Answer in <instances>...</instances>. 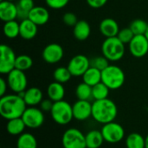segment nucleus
Returning <instances> with one entry per match:
<instances>
[{
	"label": "nucleus",
	"mask_w": 148,
	"mask_h": 148,
	"mask_svg": "<svg viewBox=\"0 0 148 148\" xmlns=\"http://www.w3.org/2000/svg\"><path fill=\"white\" fill-rule=\"evenodd\" d=\"M82 81L93 87L101 82V71L95 67L90 66L82 75Z\"/></svg>",
	"instance_id": "b1692460"
},
{
	"label": "nucleus",
	"mask_w": 148,
	"mask_h": 148,
	"mask_svg": "<svg viewBox=\"0 0 148 148\" xmlns=\"http://www.w3.org/2000/svg\"><path fill=\"white\" fill-rule=\"evenodd\" d=\"M32 65H33V59L30 56L25 54L16 56L15 68L25 72L30 69Z\"/></svg>",
	"instance_id": "2f4dec72"
},
{
	"label": "nucleus",
	"mask_w": 148,
	"mask_h": 148,
	"mask_svg": "<svg viewBox=\"0 0 148 148\" xmlns=\"http://www.w3.org/2000/svg\"><path fill=\"white\" fill-rule=\"evenodd\" d=\"M26 125L23 122L22 117L16 118L12 120H9L6 125V130L7 132L13 136H19L22 133H23Z\"/></svg>",
	"instance_id": "5701e85b"
},
{
	"label": "nucleus",
	"mask_w": 148,
	"mask_h": 148,
	"mask_svg": "<svg viewBox=\"0 0 148 148\" xmlns=\"http://www.w3.org/2000/svg\"><path fill=\"white\" fill-rule=\"evenodd\" d=\"M52 120L58 125L66 126L74 119L73 107L66 100H60L54 102L53 107L50 111Z\"/></svg>",
	"instance_id": "39448f33"
},
{
	"label": "nucleus",
	"mask_w": 148,
	"mask_h": 148,
	"mask_svg": "<svg viewBox=\"0 0 148 148\" xmlns=\"http://www.w3.org/2000/svg\"><path fill=\"white\" fill-rule=\"evenodd\" d=\"M91 27L88 22L86 20H78L75 25L73 27L74 37L79 41H84L90 36Z\"/></svg>",
	"instance_id": "aec40b11"
},
{
	"label": "nucleus",
	"mask_w": 148,
	"mask_h": 148,
	"mask_svg": "<svg viewBox=\"0 0 148 148\" xmlns=\"http://www.w3.org/2000/svg\"><path fill=\"white\" fill-rule=\"evenodd\" d=\"M75 96L81 100H89L92 99V86L82 81L75 88Z\"/></svg>",
	"instance_id": "7c9ffc66"
},
{
	"label": "nucleus",
	"mask_w": 148,
	"mask_h": 148,
	"mask_svg": "<svg viewBox=\"0 0 148 148\" xmlns=\"http://www.w3.org/2000/svg\"><path fill=\"white\" fill-rule=\"evenodd\" d=\"M38 31V25L30 19L26 18L20 22V37L25 40L33 39Z\"/></svg>",
	"instance_id": "6ab92c4d"
},
{
	"label": "nucleus",
	"mask_w": 148,
	"mask_h": 148,
	"mask_svg": "<svg viewBox=\"0 0 148 148\" xmlns=\"http://www.w3.org/2000/svg\"><path fill=\"white\" fill-rule=\"evenodd\" d=\"M110 89L103 83L100 82L92 87V99L94 100H101L108 98Z\"/></svg>",
	"instance_id": "c85d7f7f"
},
{
	"label": "nucleus",
	"mask_w": 148,
	"mask_h": 148,
	"mask_svg": "<svg viewBox=\"0 0 148 148\" xmlns=\"http://www.w3.org/2000/svg\"><path fill=\"white\" fill-rule=\"evenodd\" d=\"M16 148H37V140L32 133H23L17 138Z\"/></svg>",
	"instance_id": "a878e982"
},
{
	"label": "nucleus",
	"mask_w": 148,
	"mask_h": 148,
	"mask_svg": "<svg viewBox=\"0 0 148 148\" xmlns=\"http://www.w3.org/2000/svg\"><path fill=\"white\" fill-rule=\"evenodd\" d=\"M74 119L79 121H84L92 117V104L89 100L78 99L72 106Z\"/></svg>",
	"instance_id": "4468645a"
},
{
	"label": "nucleus",
	"mask_w": 148,
	"mask_h": 148,
	"mask_svg": "<svg viewBox=\"0 0 148 148\" xmlns=\"http://www.w3.org/2000/svg\"><path fill=\"white\" fill-rule=\"evenodd\" d=\"M127 148H146V138L138 133H130L126 139Z\"/></svg>",
	"instance_id": "cd10ccee"
},
{
	"label": "nucleus",
	"mask_w": 148,
	"mask_h": 148,
	"mask_svg": "<svg viewBox=\"0 0 148 148\" xmlns=\"http://www.w3.org/2000/svg\"><path fill=\"white\" fill-rule=\"evenodd\" d=\"M62 21L66 25L74 27L75 25V24L78 22V19H77V17L75 13L66 12V13H64V15L62 17Z\"/></svg>",
	"instance_id": "e433bc0d"
},
{
	"label": "nucleus",
	"mask_w": 148,
	"mask_h": 148,
	"mask_svg": "<svg viewBox=\"0 0 148 148\" xmlns=\"http://www.w3.org/2000/svg\"><path fill=\"white\" fill-rule=\"evenodd\" d=\"M101 33L105 38L116 37L120 31V27L116 20L111 17H107L101 20L99 26Z\"/></svg>",
	"instance_id": "f3484780"
},
{
	"label": "nucleus",
	"mask_w": 148,
	"mask_h": 148,
	"mask_svg": "<svg viewBox=\"0 0 148 148\" xmlns=\"http://www.w3.org/2000/svg\"><path fill=\"white\" fill-rule=\"evenodd\" d=\"M64 55L63 48L61 44L57 43H51L47 44L42 52V59L50 65L56 64L60 62Z\"/></svg>",
	"instance_id": "ddd939ff"
},
{
	"label": "nucleus",
	"mask_w": 148,
	"mask_h": 148,
	"mask_svg": "<svg viewBox=\"0 0 148 148\" xmlns=\"http://www.w3.org/2000/svg\"><path fill=\"white\" fill-rule=\"evenodd\" d=\"M126 75L124 71L115 65H109L101 71V82L110 90H118L125 83Z\"/></svg>",
	"instance_id": "20e7f679"
},
{
	"label": "nucleus",
	"mask_w": 148,
	"mask_h": 148,
	"mask_svg": "<svg viewBox=\"0 0 148 148\" xmlns=\"http://www.w3.org/2000/svg\"><path fill=\"white\" fill-rule=\"evenodd\" d=\"M101 131L105 141L110 144L119 143L125 137V130L123 126L114 121L104 124Z\"/></svg>",
	"instance_id": "0eeeda50"
},
{
	"label": "nucleus",
	"mask_w": 148,
	"mask_h": 148,
	"mask_svg": "<svg viewBox=\"0 0 148 148\" xmlns=\"http://www.w3.org/2000/svg\"><path fill=\"white\" fill-rule=\"evenodd\" d=\"M129 27L134 35H145L148 28V24L145 20L138 18L134 20L130 24Z\"/></svg>",
	"instance_id": "473e14b6"
},
{
	"label": "nucleus",
	"mask_w": 148,
	"mask_h": 148,
	"mask_svg": "<svg viewBox=\"0 0 148 148\" xmlns=\"http://www.w3.org/2000/svg\"><path fill=\"white\" fill-rule=\"evenodd\" d=\"M117 37L122 43H124L125 44H128L130 43V41L133 39V38L134 37V34L132 31V30L130 29V27H127V28L121 29Z\"/></svg>",
	"instance_id": "f704fd0d"
},
{
	"label": "nucleus",
	"mask_w": 148,
	"mask_h": 148,
	"mask_svg": "<svg viewBox=\"0 0 148 148\" xmlns=\"http://www.w3.org/2000/svg\"><path fill=\"white\" fill-rule=\"evenodd\" d=\"M108 0H86L87 3L94 9H100L103 7Z\"/></svg>",
	"instance_id": "58836bf2"
},
{
	"label": "nucleus",
	"mask_w": 148,
	"mask_h": 148,
	"mask_svg": "<svg viewBox=\"0 0 148 148\" xmlns=\"http://www.w3.org/2000/svg\"><path fill=\"white\" fill-rule=\"evenodd\" d=\"M90 59L82 54L74 56L68 64V68L74 77H82L85 72L90 67Z\"/></svg>",
	"instance_id": "9b49d317"
},
{
	"label": "nucleus",
	"mask_w": 148,
	"mask_h": 148,
	"mask_svg": "<svg viewBox=\"0 0 148 148\" xmlns=\"http://www.w3.org/2000/svg\"><path fill=\"white\" fill-rule=\"evenodd\" d=\"M26 108L23 98L17 93L5 94L0 99V114L7 120L22 117Z\"/></svg>",
	"instance_id": "f257e3e1"
},
{
	"label": "nucleus",
	"mask_w": 148,
	"mask_h": 148,
	"mask_svg": "<svg viewBox=\"0 0 148 148\" xmlns=\"http://www.w3.org/2000/svg\"><path fill=\"white\" fill-rule=\"evenodd\" d=\"M146 148H148V134L146 137Z\"/></svg>",
	"instance_id": "a19ab883"
},
{
	"label": "nucleus",
	"mask_w": 148,
	"mask_h": 148,
	"mask_svg": "<svg viewBox=\"0 0 148 148\" xmlns=\"http://www.w3.org/2000/svg\"><path fill=\"white\" fill-rule=\"evenodd\" d=\"M101 52L110 62H117L125 55V44L122 43L117 36L106 38L101 44Z\"/></svg>",
	"instance_id": "7ed1b4c3"
},
{
	"label": "nucleus",
	"mask_w": 148,
	"mask_h": 148,
	"mask_svg": "<svg viewBox=\"0 0 148 148\" xmlns=\"http://www.w3.org/2000/svg\"><path fill=\"white\" fill-rule=\"evenodd\" d=\"M47 95L49 99L54 102L62 100L65 96V88L63 84L56 81L50 83L47 88Z\"/></svg>",
	"instance_id": "412c9836"
},
{
	"label": "nucleus",
	"mask_w": 148,
	"mask_h": 148,
	"mask_svg": "<svg viewBox=\"0 0 148 148\" xmlns=\"http://www.w3.org/2000/svg\"><path fill=\"white\" fill-rule=\"evenodd\" d=\"M7 83L9 88L14 93H21L27 90L28 79L23 71L18 70L16 68L13 69L10 72L7 74Z\"/></svg>",
	"instance_id": "423d86ee"
},
{
	"label": "nucleus",
	"mask_w": 148,
	"mask_h": 148,
	"mask_svg": "<svg viewBox=\"0 0 148 148\" xmlns=\"http://www.w3.org/2000/svg\"><path fill=\"white\" fill-rule=\"evenodd\" d=\"M86 146L87 148H100L105 141L101 131L91 130L86 135Z\"/></svg>",
	"instance_id": "4be33fe9"
},
{
	"label": "nucleus",
	"mask_w": 148,
	"mask_h": 148,
	"mask_svg": "<svg viewBox=\"0 0 148 148\" xmlns=\"http://www.w3.org/2000/svg\"><path fill=\"white\" fill-rule=\"evenodd\" d=\"M109 62L110 61L106 57L101 55V56L95 57L92 59H90V65L101 71H103L105 68H107L109 65Z\"/></svg>",
	"instance_id": "72a5a7b5"
},
{
	"label": "nucleus",
	"mask_w": 148,
	"mask_h": 148,
	"mask_svg": "<svg viewBox=\"0 0 148 148\" xmlns=\"http://www.w3.org/2000/svg\"><path fill=\"white\" fill-rule=\"evenodd\" d=\"M62 143L63 148H87L85 135L77 128H69L65 131Z\"/></svg>",
	"instance_id": "6e6552de"
},
{
	"label": "nucleus",
	"mask_w": 148,
	"mask_h": 148,
	"mask_svg": "<svg viewBox=\"0 0 148 148\" xmlns=\"http://www.w3.org/2000/svg\"><path fill=\"white\" fill-rule=\"evenodd\" d=\"M35 7L34 0H17V19L23 20L29 17L30 10Z\"/></svg>",
	"instance_id": "393cba45"
},
{
	"label": "nucleus",
	"mask_w": 148,
	"mask_h": 148,
	"mask_svg": "<svg viewBox=\"0 0 148 148\" xmlns=\"http://www.w3.org/2000/svg\"><path fill=\"white\" fill-rule=\"evenodd\" d=\"M145 35H146V37L147 38V39H148V28H147V32H146V34H145Z\"/></svg>",
	"instance_id": "79ce46f5"
},
{
	"label": "nucleus",
	"mask_w": 148,
	"mask_h": 148,
	"mask_svg": "<svg viewBox=\"0 0 148 148\" xmlns=\"http://www.w3.org/2000/svg\"><path fill=\"white\" fill-rule=\"evenodd\" d=\"M9 1H13L14 2V1H17V0H9Z\"/></svg>",
	"instance_id": "37998d69"
},
{
	"label": "nucleus",
	"mask_w": 148,
	"mask_h": 148,
	"mask_svg": "<svg viewBox=\"0 0 148 148\" xmlns=\"http://www.w3.org/2000/svg\"><path fill=\"white\" fill-rule=\"evenodd\" d=\"M22 119L26 126L31 129H36L42 126L45 120L43 112L36 106H28L25 109Z\"/></svg>",
	"instance_id": "9d476101"
},
{
	"label": "nucleus",
	"mask_w": 148,
	"mask_h": 148,
	"mask_svg": "<svg viewBox=\"0 0 148 148\" xmlns=\"http://www.w3.org/2000/svg\"><path fill=\"white\" fill-rule=\"evenodd\" d=\"M3 34L7 38L13 39L20 36V23L16 20L4 22L3 27Z\"/></svg>",
	"instance_id": "bb28decb"
},
{
	"label": "nucleus",
	"mask_w": 148,
	"mask_h": 148,
	"mask_svg": "<svg viewBox=\"0 0 148 148\" xmlns=\"http://www.w3.org/2000/svg\"><path fill=\"white\" fill-rule=\"evenodd\" d=\"M0 19L3 22L17 19L16 3L9 0L0 2Z\"/></svg>",
	"instance_id": "2eb2a0df"
},
{
	"label": "nucleus",
	"mask_w": 148,
	"mask_h": 148,
	"mask_svg": "<svg viewBox=\"0 0 148 148\" xmlns=\"http://www.w3.org/2000/svg\"><path fill=\"white\" fill-rule=\"evenodd\" d=\"M53 105H54V101H52L50 99H44L39 104L40 109L42 112H49V113H50V111H51V109L53 107Z\"/></svg>",
	"instance_id": "4c0bfd02"
},
{
	"label": "nucleus",
	"mask_w": 148,
	"mask_h": 148,
	"mask_svg": "<svg viewBox=\"0 0 148 148\" xmlns=\"http://www.w3.org/2000/svg\"><path fill=\"white\" fill-rule=\"evenodd\" d=\"M19 95L23 98L27 106H36L43 99L42 92L38 87L28 88L25 92L19 93Z\"/></svg>",
	"instance_id": "dca6fc26"
},
{
	"label": "nucleus",
	"mask_w": 148,
	"mask_h": 148,
	"mask_svg": "<svg viewBox=\"0 0 148 148\" xmlns=\"http://www.w3.org/2000/svg\"><path fill=\"white\" fill-rule=\"evenodd\" d=\"M69 0H45L47 6L53 10H61L67 6Z\"/></svg>",
	"instance_id": "c9c22d12"
},
{
	"label": "nucleus",
	"mask_w": 148,
	"mask_h": 148,
	"mask_svg": "<svg viewBox=\"0 0 148 148\" xmlns=\"http://www.w3.org/2000/svg\"><path fill=\"white\" fill-rule=\"evenodd\" d=\"M28 18L38 26L44 25L49 20V10L43 6H35L30 10Z\"/></svg>",
	"instance_id": "a211bd4d"
},
{
	"label": "nucleus",
	"mask_w": 148,
	"mask_h": 148,
	"mask_svg": "<svg viewBox=\"0 0 148 148\" xmlns=\"http://www.w3.org/2000/svg\"><path fill=\"white\" fill-rule=\"evenodd\" d=\"M7 87H9L7 80H5L3 78H1L0 79V96L1 97L5 95L6 91H7Z\"/></svg>",
	"instance_id": "ea45409f"
},
{
	"label": "nucleus",
	"mask_w": 148,
	"mask_h": 148,
	"mask_svg": "<svg viewBox=\"0 0 148 148\" xmlns=\"http://www.w3.org/2000/svg\"><path fill=\"white\" fill-rule=\"evenodd\" d=\"M128 50L134 58L145 57L148 53V39L146 35H134L128 44Z\"/></svg>",
	"instance_id": "f8f14e48"
},
{
	"label": "nucleus",
	"mask_w": 148,
	"mask_h": 148,
	"mask_svg": "<svg viewBox=\"0 0 148 148\" xmlns=\"http://www.w3.org/2000/svg\"><path fill=\"white\" fill-rule=\"evenodd\" d=\"M72 74L69 72L68 67H64V66H59L57 67L54 72H53V79L55 81L62 83V84H65L67 82H69L71 79Z\"/></svg>",
	"instance_id": "c756f323"
},
{
	"label": "nucleus",
	"mask_w": 148,
	"mask_h": 148,
	"mask_svg": "<svg viewBox=\"0 0 148 148\" xmlns=\"http://www.w3.org/2000/svg\"><path fill=\"white\" fill-rule=\"evenodd\" d=\"M16 56L11 47L7 44H1L0 46V73L7 75L16 66Z\"/></svg>",
	"instance_id": "1a4fd4ad"
},
{
	"label": "nucleus",
	"mask_w": 148,
	"mask_h": 148,
	"mask_svg": "<svg viewBox=\"0 0 148 148\" xmlns=\"http://www.w3.org/2000/svg\"><path fill=\"white\" fill-rule=\"evenodd\" d=\"M117 115V106L108 98L95 100L92 103V118L100 124L104 125L114 121Z\"/></svg>",
	"instance_id": "f03ea898"
}]
</instances>
